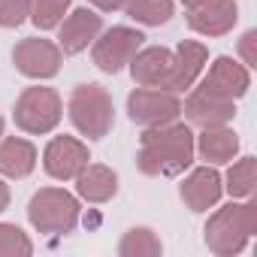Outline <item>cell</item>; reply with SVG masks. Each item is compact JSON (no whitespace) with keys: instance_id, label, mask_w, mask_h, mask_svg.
Instances as JSON below:
<instances>
[{"instance_id":"484cf974","label":"cell","mask_w":257,"mask_h":257,"mask_svg":"<svg viewBox=\"0 0 257 257\" xmlns=\"http://www.w3.org/2000/svg\"><path fill=\"white\" fill-rule=\"evenodd\" d=\"M254 43H257V31H245L242 40H239V55L245 61V67H257V52H254Z\"/></svg>"},{"instance_id":"44dd1931","label":"cell","mask_w":257,"mask_h":257,"mask_svg":"<svg viewBox=\"0 0 257 257\" xmlns=\"http://www.w3.org/2000/svg\"><path fill=\"white\" fill-rule=\"evenodd\" d=\"M161 251H164V242L152 227H131L118 242L121 257H158Z\"/></svg>"},{"instance_id":"8992f818","label":"cell","mask_w":257,"mask_h":257,"mask_svg":"<svg viewBox=\"0 0 257 257\" xmlns=\"http://www.w3.org/2000/svg\"><path fill=\"white\" fill-rule=\"evenodd\" d=\"M143 43H146L143 31L127 28V25H115L109 31H100L97 40L91 43L94 46L91 49L94 67L112 76V73H118V70H124L127 64H131V58L143 49Z\"/></svg>"},{"instance_id":"cb8c5ba5","label":"cell","mask_w":257,"mask_h":257,"mask_svg":"<svg viewBox=\"0 0 257 257\" xmlns=\"http://www.w3.org/2000/svg\"><path fill=\"white\" fill-rule=\"evenodd\" d=\"M28 254H34L31 236L19 224L0 221V257H28Z\"/></svg>"},{"instance_id":"ac0fdd59","label":"cell","mask_w":257,"mask_h":257,"mask_svg":"<svg viewBox=\"0 0 257 257\" xmlns=\"http://www.w3.org/2000/svg\"><path fill=\"white\" fill-rule=\"evenodd\" d=\"M37 167V149L22 137H0V176L28 179Z\"/></svg>"},{"instance_id":"9c48e42d","label":"cell","mask_w":257,"mask_h":257,"mask_svg":"<svg viewBox=\"0 0 257 257\" xmlns=\"http://www.w3.org/2000/svg\"><path fill=\"white\" fill-rule=\"evenodd\" d=\"M88 161H91L88 146L82 140H76V137H67V134L64 137H55L46 146V152H43V170L52 179H58V182L76 179L88 167Z\"/></svg>"},{"instance_id":"e0dca14e","label":"cell","mask_w":257,"mask_h":257,"mask_svg":"<svg viewBox=\"0 0 257 257\" xmlns=\"http://www.w3.org/2000/svg\"><path fill=\"white\" fill-rule=\"evenodd\" d=\"M194 149L200 152V158L212 167H221V164H230L239 152V137L236 131H230L227 124H218V127H203V134L194 137Z\"/></svg>"},{"instance_id":"5bb4252c","label":"cell","mask_w":257,"mask_h":257,"mask_svg":"<svg viewBox=\"0 0 257 257\" xmlns=\"http://www.w3.org/2000/svg\"><path fill=\"white\" fill-rule=\"evenodd\" d=\"M200 85L209 88V91H215V94H221V97H227V100H239L251 88V73H248L245 64L221 55V58L212 61V67H209V73L203 76Z\"/></svg>"},{"instance_id":"4fadbf2b","label":"cell","mask_w":257,"mask_h":257,"mask_svg":"<svg viewBox=\"0 0 257 257\" xmlns=\"http://www.w3.org/2000/svg\"><path fill=\"white\" fill-rule=\"evenodd\" d=\"M209 61V49L197 40H185L179 43V49L173 52V73L164 85V91L170 94H185L188 88H194V82L200 79L203 67Z\"/></svg>"},{"instance_id":"3957f363","label":"cell","mask_w":257,"mask_h":257,"mask_svg":"<svg viewBox=\"0 0 257 257\" xmlns=\"http://www.w3.org/2000/svg\"><path fill=\"white\" fill-rule=\"evenodd\" d=\"M70 121L73 127L88 137V140H103L112 127H115V106H112V94L97 85V82H85L76 85L67 103Z\"/></svg>"},{"instance_id":"2e32d148","label":"cell","mask_w":257,"mask_h":257,"mask_svg":"<svg viewBox=\"0 0 257 257\" xmlns=\"http://www.w3.org/2000/svg\"><path fill=\"white\" fill-rule=\"evenodd\" d=\"M173 73V52L164 49V46H149V49H140L134 58H131V76L137 85L143 88H161L167 85Z\"/></svg>"},{"instance_id":"f546056e","label":"cell","mask_w":257,"mask_h":257,"mask_svg":"<svg viewBox=\"0 0 257 257\" xmlns=\"http://www.w3.org/2000/svg\"><path fill=\"white\" fill-rule=\"evenodd\" d=\"M0 137H4V118H0Z\"/></svg>"},{"instance_id":"83f0119b","label":"cell","mask_w":257,"mask_h":257,"mask_svg":"<svg viewBox=\"0 0 257 257\" xmlns=\"http://www.w3.org/2000/svg\"><path fill=\"white\" fill-rule=\"evenodd\" d=\"M7 206H10V185L0 179V212H7Z\"/></svg>"},{"instance_id":"9a60e30c","label":"cell","mask_w":257,"mask_h":257,"mask_svg":"<svg viewBox=\"0 0 257 257\" xmlns=\"http://www.w3.org/2000/svg\"><path fill=\"white\" fill-rule=\"evenodd\" d=\"M58 28H61V37H58L61 52L64 55H79V52H85L97 40V34L103 31V19L94 10H88V7H79Z\"/></svg>"},{"instance_id":"ba28073f","label":"cell","mask_w":257,"mask_h":257,"mask_svg":"<svg viewBox=\"0 0 257 257\" xmlns=\"http://www.w3.org/2000/svg\"><path fill=\"white\" fill-rule=\"evenodd\" d=\"M13 64L22 76L28 79H52L61 73L64 64V52L58 43L43 40V37H28L22 43H16L13 49Z\"/></svg>"},{"instance_id":"7a4b0ae2","label":"cell","mask_w":257,"mask_h":257,"mask_svg":"<svg viewBox=\"0 0 257 257\" xmlns=\"http://www.w3.org/2000/svg\"><path fill=\"white\" fill-rule=\"evenodd\" d=\"M254 230H257V206L248 197L245 203H227L218 212H212L206 221L203 239H206V248L212 254L233 257L251 242Z\"/></svg>"},{"instance_id":"30bf717a","label":"cell","mask_w":257,"mask_h":257,"mask_svg":"<svg viewBox=\"0 0 257 257\" xmlns=\"http://www.w3.org/2000/svg\"><path fill=\"white\" fill-rule=\"evenodd\" d=\"M182 115L194 124V127H218V124H230L236 115V100H227L203 85H197L188 100L182 103Z\"/></svg>"},{"instance_id":"d4e9b609","label":"cell","mask_w":257,"mask_h":257,"mask_svg":"<svg viewBox=\"0 0 257 257\" xmlns=\"http://www.w3.org/2000/svg\"><path fill=\"white\" fill-rule=\"evenodd\" d=\"M31 19V0H0V28H19Z\"/></svg>"},{"instance_id":"277c9868","label":"cell","mask_w":257,"mask_h":257,"mask_svg":"<svg viewBox=\"0 0 257 257\" xmlns=\"http://www.w3.org/2000/svg\"><path fill=\"white\" fill-rule=\"evenodd\" d=\"M79 218H82L79 197H73L64 188H40L28 203V221L34 224V230L46 236L73 233Z\"/></svg>"},{"instance_id":"8fae6325","label":"cell","mask_w":257,"mask_h":257,"mask_svg":"<svg viewBox=\"0 0 257 257\" xmlns=\"http://www.w3.org/2000/svg\"><path fill=\"white\" fill-rule=\"evenodd\" d=\"M239 22L236 0H200L188 10V28L200 37H224Z\"/></svg>"},{"instance_id":"6da1fadb","label":"cell","mask_w":257,"mask_h":257,"mask_svg":"<svg viewBox=\"0 0 257 257\" xmlns=\"http://www.w3.org/2000/svg\"><path fill=\"white\" fill-rule=\"evenodd\" d=\"M194 131L188 124L170 121L161 127H146L140 137L137 167L143 176H179L194 164Z\"/></svg>"},{"instance_id":"603a6c76","label":"cell","mask_w":257,"mask_h":257,"mask_svg":"<svg viewBox=\"0 0 257 257\" xmlns=\"http://www.w3.org/2000/svg\"><path fill=\"white\" fill-rule=\"evenodd\" d=\"M73 0H31V22L40 31H52L64 22Z\"/></svg>"},{"instance_id":"52a82bcc","label":"cell","mask_w":257,"mask_h":257,"mask_svg":"<svg viewBox=\"0 0 257 257\" xmlns=\"http://www.w3.org/2000/svg\"><path fill=\"white\" fill-rule=\"evenodd\" d=\"M127 115L140 127H161L170 121H179L182 115V100L179 94L161 91V88H137L127 97Z\"/></svg>"},{"instance_id":"4316f807","label":"cell","mask_w":257,"mask_h":257,"mask_svg":"<svg viewBox=\"0 0 257 257\" xmlns=\"http://www.w3.org/2000/svg\"><path fill=\"white\" fill-rule=\"evenodd\" d=\"M91 4L97 10H103V13H118V10H127L134 0H91Z\"/></svg>"},{"instance_id":"7c38bea8","label":"cell","mask_w":257,"mask_h":257,"mask_svg":"<svg viewBox=\"0 0 257 257\" xmlns=\"http://www.w3.org/2000/svg\"><path fill=\"white\" fill-rule=\"evenodd\" d=\"M221 194H224V179H221V173H218L212 164L191 170V173L185 176L182 188H179L182 203H185L191 212H197V215H200V212H209L212 206H218Z\"/></svg>"},{"instance_id":"d6986e66","label":"cell","mask_w":257,"mask_h":257,"mask_svg":"<svg viewBox=\"0 0 257 257\" xmlns=\"http://www.w3.org/2000/svg\"><path fill=\"white\" fill-rule=\"evenodd\" d=\"M76 194L88 203H109L118 194V173L106 164H88L76 176Z\"/></svg>"},{"instance_id":"7402d4cb","label":"cell","mask_w":257,"mask_h":257,"mask_svg":"<svg viewBox=\"0 0 257 257\" xmlns=\"http://www.w3.org/2000/svg\"><path fill=\"white\" fill-rule=\"evenodd\" d=\"M127 16L146 28H161L176 16V4L173 0H134L127 7Z\"/></svg>"},{"instance_id":"5b68a950","label":"cell","mask_w":257,"mask_h":257,"mask_svg":"<svg viewBox=\"0 0 257 257\" xmlns=\"http://www.w3.org/2000/svg\"><path fill=\"white\" fill-rule=\"evenodd\" d=\"M13 118H16V127L25 131V134H34V137L52 134L61 124V118H64L61 94L55 88H46V85L25 88L19 94V100H16Z\"/></svg>"},{"instance_id":"ffe728a7","label":"cell","mask_w":257,"mask_h":257,"mask_svg":"<svg viewBox=\"0 0 257 257\" xmlns=\"http://www.w3.org/2000/svg\"><path fill=\"white\" fill-rule=\"evenodd\" d=\"M224 179V191L233 197V200H248V197H254V191H257V161L248 155V158H239L230 170H227V176H221Z\"/></svg>"},{"instance_id":"f1b7e54d","label":"cell","mask_w":257,"mask_h":257,"mask_svg":"<svg viewBox=\"0 0 257 257\" xmlns=\"http://www.w3.org/2000/svg\"><path fill=\"white\" fill-rule=\"evenodd\" d=\"M197 4H200V0H182V7H185V10H191V7H197Z\"/></svg>"}]
</instances>
